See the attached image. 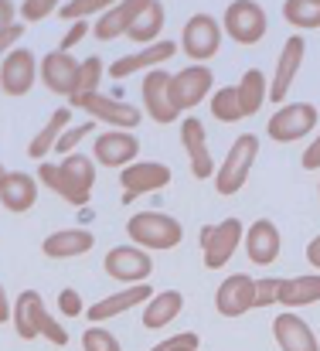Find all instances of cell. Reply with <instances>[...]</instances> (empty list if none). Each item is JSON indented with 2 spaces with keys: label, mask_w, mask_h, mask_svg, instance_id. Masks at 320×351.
<instances>
[{
  "label": "cell",
  "mask_w": 320,
  "mask_h": 351,
  "mask_svg": "<svg viewBox=\"0 0 320 351\" xmlns=\"http://www.w3.org/2000/svg\"><path fill=\"white\" fill-rule=\"evenodd\" d=\"M143 300H150V287H147V283H133V287H126V290H119V293H112V297L96 300L86 314H89L93 324H103V321L123 314V311H133V307L143 304Z\"/></svg>",
  "instance_id": "22"
},
{
  "label": "cell",
  "mask_w": 320,
  "mask_h": 351,
  "mask_svg": "<svg viewBox=\"0 0 320 351\" xmlns=\"http://www.w3.org/2000/svg\"><path fill=\"white\" fill-rule=\"evenodd\" d=\"M221 27L238 45H256L266 34V10L256 0H235V3L225 7V24Z\"/></svg>",
  "instance_id": "4"
},
{
  "label": "cell",
  "mask_w": 320,
  "mask_h": 351,
  "mask_svg": "<svg viewBox=\"0 0 320 351\" xmlns=\"http://www.w3.org/2000/svg\"><path fill=\"white\" fill-rule=\"evenodd\" d=\"M153 269V259L147 256V249L126 242V245H112L106 252V273L119 283H143Z\"/></svg>",
  "instance_id": "6"
},
{
  "label": "cell",
  "mask_w": 320,
  "mask_h": 351,
  "mask_svg": "<svg viewBox=\"0 0 320 351\" xmlns=\"http://www.w3.org/2000/svg\"><path fill=\"white\" fill-rule=\"evenodd\" d=\"M177 351H191V348H177Z\"/></svg>",
  "instance_id": "51"
},
{
  "label": "cell",
  "mask_w": 320,
  "mask_h": 351,
  "mask_svg": "<svg viewBox=\"0 0 320 351\" xmlns=\"http://www.w3.org/2000/svg\"><path fill=\"white\" fill-rule=\"evenodd\" d=\"M82 348L86 351H123L119 341H116V335L106 331V328H99V324H93V328L82 335Z\"/></svg>",
  "instance_id": "38"
},
{
  "label": "cell",
  "mask_w": 320,
  "mask_h": 351,
  "mask_svg": "<svg viewBox=\"0 0 320 351\" xmlns=\"http://www.w3.org/2000/svg\"><path fill=\"white\" fill-rule=\"evenodd\" d=\"M273 335H276V345L283 351H320L317 338H314V331H310V324H307L304 317L290 314V311L276 317Z\"/></svg>",
  "instance_id": "21"
},
{
  "label": "cell",
  "mask_w": 320,
  "mask_h": 351,
  "mask_svg": "<svg viewBox=\"0 0 320 351\" xmlns=\"http://www.w3.org/2000/svg\"><path fill=\"white\" fill-rule=\"evenodd\" d=\"M307 259H310V263H314V266L320 269V235L314 239V242H310V245H307Z\"/></svg>",
  "instance_id": "48"
},
{
  "label": "cell",
  "mask_w": 320,
  "mask_h": 351,
  "mask_svg": "<svg viewBox=\"0 0 320 351\" xmlns=\"http://www.w3.org/2000/svg\"><path fill=\"white\" fill-rule=\"evenodd\" d=\"M140 3H143V0H123V3H112L106 14L96 21V38H103V41L123 38V34L130 31V24H133Z\"/></svg>",
  "instance_id": "26"
},
{
  "label": "cell",
  "mask_w": 320,
  "mask_h": 351,
  "mask_svg": "<svg viewBox=\"0 0 320 351\" xmlns=\"http://www.w3.org/2000/svg\"><path fill=\"white\" fill-rule=\"evenodd\" d=\"M112 3H106V0H69V3H62L58 7V14L62 17H69V21H86L89 14H96V10H103L106 14Z\"/></svg>",
  "instance_id": "36"
},
{
  "label": "cell",
  "mask_w": 320,
  "mask_h": 351,
  "mask_svg": "<svg viewBox=\"0 0 320 351\" xmlns=\"http://www.w3.org/2000/svg\"><path fill=\"white\" fill-rule=\"evenodd\" d=\"M283 17L293 27H320V0H286Z\"/></svg>",
  "instance_id": "34"
},
{
  "label": "cell",
  "mask_w": 320,
  "mask_h": 351,
  "mask_svg": "<svg viewBox=\"0 0 320 351\" xmlns=\"http://www.w3.org/2000/svg\"><path fill=\"white\" fill-rule=\"evenodd\" d=\"M93 232L89 229H58V232H51L45 239V256H51V259H72V256H82V252H89L93 249Z\"/></svg>",
  "instance_id": "24"
},
{
  "label": "cell",
  "mask_w": 320,
  "mask_h": 351,
  "mask_svg": "<svg viewBox=\"0 0 320 351\" xmlns=\"http://www.w3.org/2000/svg\"><path fill=\"white\" fill-rule=\"evenodd\" d=\"M21 34H24V27H21V24H14V27H10V31L0 38V62H3V58H7L14 48H17V38H21Z\"/></svg>",
  "instance_id": "44"
},
{
  "label": "cell",
  "mask_w": 320,
  "mask_h": 351,
  "mask_svg": "<svg viewBox=\"0 0 320 351\" xmlns=\"http://www.w3.org/2000/svg\"><path fill=\"white\" fill-rule=\"evenodd\" d=\"M51 10H58L55 0H24V3L17 7V14H21L24 21H41V17H48Z\"/></svg>",
  "instance_id": "39"
},
{
  "label": "cell",
  "mask_w": 320,
  "mask_h": 351,
  "mask_svg": "<svg viewBox=\"0 0 320 351\" xmlns=\"http://www.w3.org/2000/svg\"><path fill=\"white\" fill-rule=\"evenodd\" d=\"M235 93H238V110H242V117L259 113V106H262V103H266V96H269L266 75H262L259 69H249V72L242 75V82L235 86Z\"/></svg>",
  "instance_id": "30"
},
{
  "label": "cell",
  "mask_w": 320,
  "mask_h": 351,
  "mask_svg": "<svg viewBox=\"0 0 320 351\" xmlns=\"http://www.w3.org/2000/svg\"><path fill=\"white\" fill-rule=\"evenodd\" d=\"M212 117L221 119V123H235V119H242V110H238V93H235V86H225V89H218V93H214Z\"/></svg>",
  "instance_id": "35"
},
{
  "label": "cell",
  "mask_w": 320,
  "mask_h": 351,
  "mask_svg": "<svg viewBox=\"0 0 320 351\" xmlns=\"http://www.w3.org/2000/svg\"><path fill=\"white\" fill-rule=\"evenodd\" d=\"M3 321H10V300H7L3 283H0V324H3Z\"/></svg>",
  "instance_id": "47"
},
{
  "label": "cell",
  "mask_w": 320,
  "mask_h": 351,
  "mask_svg": "<svg viewBox=\"0 0 320 351\" xmlns=\"http://www.w3.org/2000/svg\"><path fill=\"white\" fill-rule=\"evenodd\" d=\"M99 82H103V62L93 55V58H86V62L79 65V86H75V93H72L69 99L79 106L82 99H89V96L99 93Z\"/></svg>",
  "instance_id": "32"
},
{
  "label": "cell",
  "mask_w": 320,
  "mask_h": 351,
  "mask_svg": "<svg viewBox=\"0 0 320 351\" xmlns=\"http://www.w3.org/2000/svg\"><path fill=\"white\" fill-rule=\"evenodd\" d=\"M304 167H307V171H317L320 167V136L304 150Z\"/></svg>",
  "instance_id": "46"
},
{
  "label": "cell",
  "mask_w": 320,
  "mask_h": 351,
  "mask_svg": "<svg viewBox=\"0 0 320 351\" xmlns=\"http://www.w3.org/2000/svg\"><path fill=\"white\" fill-rule=\"evenodd\" d=\"M314 126H317V110L310 103H290L266 123L269 136L280 140V143H293V140L307 136Z\"/></svg>",
  "instance_id": "9"
},
{
  "label": "cell",
  "mask_w": 320,
  "mask_h": 351,
  "mask_svg": "<svg viewBox=\"0 0 320 351\" xmlns=\"http://www.w3.org/2000/svg\"><path fill=\"white\" fill-rule=\"evenodd\" d=\"M34 202H38V181L24 171H7L3 181H0V205L7 212L21 215V212L34 208Z\"/></svg>",
  "instance_id": "19"
},
{
  "label": "cell",
  "mask_w": 320,
  "mask_h": 351,
  "mask_svg": "<svg viewBox=\"0 0 320 351\" xmlns=\"http://www.w3.org/2000/svg\"><path fill=\"white\" fill-rule=\"evenodd\" d=\"M58 311H62L65 317H79V314H86L79 290H62V293H58Z\"/></svg>",
  "instance_id": "42"
},
{
  "label": "cell",
  "mask_w": 320,
  "mask_h": 351,
  "mask_svg": "<svg viewBox=\"0 0 320 351\" xmlns=\"http://www.w3.org/2000/svg\"><path fill=\"white\" fill-rule=\"evenodd\" d=\"M136 154H140V140L133 133H126V130L99 133L96 147H93V157L103 167H130V164H136Z\"/></svg>",
  "instance_id": "11"
},
{
  "label": "cell",
  "mask_w": 320,
  "mask_h": 351,
  "mask_svg": "<svg viewBox=\"0 0 320 351\" xmlns=\"http://www.w3.org/2000/svg\"><path fill=\"white\" fill-rule=\"evenodd\" d=\"M79 65H82V62H75L69 51H48V55L41 58L38 72H41V82L48 86V93H55V96H72L75 86H79Z\"/></svg>",
  "instance_id": "12"
},
{
  "label": "cell",
  "mask_w": 320,
  "mask_h": 351,
  "mask_svg": "<svg viewBox=\"0 0 320 351\" xmlns=\"http://www.w3.org/2000/svg\"><path fill=\"white\" fill-rule=\"evenodd\" d=\"M3 174H7V171H3V164H0V181H3Z\"/></svg>",
  "instance_id": "50"
},
{
  "label": "cell",
  "mask_w": 320,
  "mask_h": 351,
  "mask_svg": "<svg viewBox=\"0 0 320 351\" xmlns=\"http://www.w3.org/2000/svg\"><path fill=\"white\" fill-rule=\"evenodd\" d=\"M119 181H123V191H126L123 202H136V198L147 195V191L167 188V184H171V167H167V164H157V160H136V164L123 167Z\"/></svg>",
  "instance_id": "8"
},
{
  "label": "cell",
  "mask_w": 320,
  "mask_h": 351,
  "mask_svg": "<svg viewBox=\"0 0 320 351\" xmlns=\"http://www.w3.org/2000/svg\"><path fill=\"white\" fill-rule=\"evenodd\" d=\"M238 242H242V222H238V219L218 222L212 229V239L201 245V249H205V266H208V269H221V266L235 256Z\"/></svg>",
  "instance_id": "18"
},
{
  "label": "cell",
  "mask_w": 320,
  "mask_h": 351,
  "mask_svg": "<svg viewBox=\"0 0 320 351\" xmlns=\"http://www.w3.org/2000/svg\"><path fill=\"white\" fill-rule=\"evenodd\" d=\"M212 229H214V226H205V229H201V245H205V242L212 239Z\"/></svg>",
  "instance_id": "49"
},
{
  "label": "cell",
  "mask_w": 320,
  "mask_h": 351,
  "mask_svg": "<svg viewBox=\"0 0 320 351\" xmlns=\"http://www.w3.org/2000/svg\"><path fill=\"white\" fill-rule=\"evenodd\" d=\"M304 51H307V41L304 38H286L283 51H280V62H276V75H273V86H269V99L280 103L286 99L297 72H300V62H304Z\"/></svg>",
  "instance_id": "17"
},
{
  "label": "cell",
  "mask_w": 320,
  "mask_h": 351,
  "mask_svg": "<svg viewBox=\"0 0 320 351\" xmlns=\"http://www.w3.org/2000/svg\"><path fill=\"white\" fill-rule=\"evenodd\" d=\"M177 51V45L174 41H167V38H160V41H153V45H147L143 51H136V55H123V58H116L112 65H109V75L112 79H126V75H133V72H140V69H160L171 55Z\"/></svg>",
  "instance_id": "15"
},
{
  "label": "cell",
  "mask_w": 320,
  "mask_h": 351,
  "mask_svg": "<svg viewBox=\"0 0 320 351\" xmlns=\"http://www.w3.org/2000/svg\"><path fill=\"white\" fill-rule=\"evenodd\" d=\"M86 31H89V27H86V21H75V24H72V31L62 38V48H58V51H69L72 45H79V41L86 38Z\"/></svg>",
  "instance_id": "45"
},
{
  "label": "cell",
  "mask_w": 320,
  "mask_h": 351,
  "mask_svg": "<svg viewBox=\"0 0 320 351\" xmlns=\"http://www.w3.org/2000/svg\"><path fill=\"white\" fill-rule=\"evenodd\" d=\"M320 300V276H293L280 280V304L283 307H307Z\"/></svg>",
  "instance_id": "29"
},
{
  "label": "cell",
  "mask_w": 320,
  "mask_h": 351,
  "mask_svg": "<svg viewBox=\"0 0 320 351\" xmlns=\"http://www.w3.org/2000/svg\"><path fill=\"white\" fill-rule=\"evenodd\" d=\"M181 48L188 51V58L195 62H208L218 55L221 48V24L214 21L212 14H195L184 31H181Z\"/></svg>",
  "instance_id": "5"
},
{
  "label": "cell",
  "mask_w": 320,
  "mask_h": 351,
  "mask_svg": "<svg viewBox=\"0 0 320 351\" xmlns=\"http://www.w3.org/2000/svg\"><path fill=\"white\" fill-rule=\"evenodd\" d=\"M126 232L140 249H174L181 242V222L164 212H136L126 222Z\"/></svg>",
  "instance_id": "2"
},
{
  "label": "cell",
  "mask_w": 320,
  "mask_h": 351,
  "mask_svg": "<svg viewBox=\"0 0 320 351\" xmlns=\"http://www.w3.org/2000/svg\"><path fill=\"white\" fill-rule=\"evenodd\" d=\"M280 249H283V239H280V229L269 219H259V222L249 226V232H245V252H249L252 263L269 266L280 256Z\"/></svg>",
  "instance_id": "20"
},
{
  "label": "cell",
  "mask_w": 320,
  "mask_h": 351,
  "mask_svg": "<svg viewBox=\"0 0 320 351\" xmlns=\"http://www.w3.org/2000/svg\"><path fill=\"white\" fill-rule=\"evenodd\" d=\"M256 154H259V140H256L252 133H242V136L232 143L225 164H221L218 174H214L218 195H235V191H242V184L249 181V171H252V164H256Z\"/></svg>",
  "instance_id": "3"
},
{
  "label": "cell",
  "mask_w": 320,
  "mask_h": 351,
  "mask_svg": "<svg viewBox=\"0 0 320 351\" xmlns=\"http://www.w3.org/2000/svg\"><path fill=\"white\" fill-rule=\"evenodd\" d=\"M82 191H93V184H96V160L93 157H86V154H69V157H62V164H58Z\"/></svg>",
  "instance_id": "33"
},
{
  "label": "cell",
  "mask_w": 320,
  "mask_h": 351,
  "mask_svg": "<svg viewBox=\"0 0 320 351\" xmlns=\"http://www.w3.org/2000/svg\"><path fill=\"white\" fill-rule=\"evenodd\" d=\"M38 174H41V181H45L55 195H62L69 205H86V202H89V191H82V188H79V184L58 167V164H41Z\"/></svg>",
  "instance_id": "31"
},
{
  "label": "cell",
  "mask_w": 320,
  "mask_h": 351,
  "mask_svg": "<svg viewBox=\"0 0 320 351\" xmlns=\"http://www.w3.org/2000/svg\"><path fill=\"white\" fill-rule=\"evenodd\" d=\"M79 110H86L93 119H103V123L116 126V130H126V133L136 130V123H140V110H136V106H130V103H123V99H112L106 93H96V96L82 99Z\"/></svg>",
  "instance_id": "14"
},
{
  "label": "cell",
  "mask_w": 320,
  "mask_h": 351,
  "mask_svg": "<svg viewBox=\"0 0 320 351\" xmlns=\"http://www.w3.org/2000/svg\"><path fill=\"white\" fill-rule=\"evenodd\" d=\"M198 335H191V331H184V335H174V338H164L160 345H153L150 351H177V348H191V351H198Z\"/></svg>",
  "instance_id": "41"
},
{
  "label": "cell",
  "mask_w": 320,
  "mask_h": 351,
  "mask_svg": "<svg viewBox=\"0 0 320 351\" xmlns=\"http://www.w3.org/2000/svg\"><path fill=\"white\" fill-rule=\"evenodd\" d=\"M14 17H17V3H10V0H0V38H3V34H7L14 24H17Z\"/></svg>",
  "instance_id": "43"
},
{
  "label": "cell",
  "mask_w": 320,
  "mask_h": 351,
  "mask_svg": "<svg viewBox=\"0 0 320 351\" xmlns=\"http://www.w3.org/2000/svg\"><path fill=\"white\" fill-rule=\"evenodd\" d=\"M143 103H147V113L157 123H171V119L181 117L174 110V103H171V72H164V69L147 72V79H143Z\"/></svg>",
  "instance_id": "16"
},
{
  "label": "cell",
  "mask_w": 320,
  "mask_h": 351,
  "mask_svg": "<svg viewBox=\"0 0 320 351\" xmlns=\"http://www.w3.org/2000/svg\"><path fill=\"white\" fill-rule=\"evenodd\" d=\"M214 307H218V314H225V317H242L245 311L256 307V280L245 276V273H232V276L218 287Z\"/></svg>",
  "instance_id": "13"
},
{
  "label": "cell",
  "mask_w": 320,
  "mask_h": 351,
  "mask_svg": "<svg viewBox=\"0 0 320 351\" xmlns=\"http://www.w3.org/2000/svg\"><path fill=\"white\" fill-rule=\"evenodd\" d=\"M10 317H14V328H17V335H21L24 341H31V338H48V341L58 345V348L69 345L65 328L48 314V307H45V300H41L38 290H24V293L14 300Z\"/></svg>",
  "instance_id": "1"
},
{
  "label": "cell",
  "mask_w": 320,
  "mask_h": 351,
  "mask_svg": "<svg viewBox=\"0 0 320 351\" xmlns=\"http://www.w3.org/2000/svg\"><path fill=\"white\" fill-rule=\"evenodd\" d=\"M181 143H184V150L191 157L195 178H212L214 164H212V154H208V140H205L201 119H181Z\"/></svg>",
  "instance_id": "23"
},
{
  "label": "cell",
  "mask_w": 320,
  "mask_h": 351,
  "mask_svg": "<svg viewBox=\"0 0 320 351\" xmlns=\"http://www.w3.org/2000/svg\"><path fill=\"white\" fill-rule=\"evenodd\" d=\"M181 307H184V297L177 293V290H164V293H157V297H150L147 300V311H143V324L147 328H167L177 314H181Z\"/></svg>",
  "instance_id": "28"
},
{
  "label": "cell",
  "mask_w": 320,
  "mask_h": 351,
  "mask_svg": "<svg viewBox=\"0 0 320 351\" xmlns=\"http://www.w3.org/2000/svg\"><path fill=\"white\" fill-rule=\"evenodd\" d=\"M208 93H212V69H205V65H188L171 75V103L177 113L198 106Z\"/></svg>",
  "instance_id": "7"
},
{
  "label": "cell",
  "mask_w": 320,
  "mask_h": 351,
  "mask_svg": "<svg viewBox=\"0 0 320 351\" xmlns=\"http://www.w3.org/2000/svg\"><path fill=\"white\" fill-rule=\"evenodd\" d=\"M93 130H96V119H86V123H79V126H69V130L62 133V140L55 143V150H58V154H65V157H69V154H75V147H79Z\"/></svg>",
  "instance_id": "37"
},
{
  "label": "cell",
  "mask_w": 320,
  "mask_h": 351,
  "mask_svg": "<svg viewBox=\"0 0 320 351\" xmlns=\"http://www.w3.org/2000/svg\"><path fill=\"white\" fill-rule=\"evenodd\" d=\"M280 300V280H256V307H269Z\"/></svg>",
  "instance_id": "40"
},
{
  "label": "cell",
  "mask_w": 320,
  "mask_h": 351,
  "mask_svg": "<svg viewBox=\"0 0 320 351\" xmlns=\"http://www.w3.org/2000/svg\"><path fill=\"white\" fill-rule=\"evenodd\" d=\"M69 119H72V110L69 106H62V110H55L51 119L31 136V147H27V154L31 157H38V160H45L48 157V150H55V143L62 140V133L69 130Z\"/></svg>",
  "instance_id": "27"
},
{
  "label": "cell",
  "mask_w": 320,
  "mask_h": 351,
  "mask_svg": "<svg viewBox=\"0 0 320 351\" xmlns=\"http://www.w3.org/2000/svg\"><path fill=\"white\" fill-rule=\"evenodd\" d=\"M38 79V58L27 48H14L3 62H0V89L7 96H24L31 93Z\"/></svg>",
  "instance_id": "10"
},
{
  "label": "cell",
  "mask_w": 320,
  "mask_h": 351,
  "mask_svg": "<svg viewBox=\"0 0 320 351\" xmlns=\"http://www.w3.org/2000/svg\"><path fill=\"white\" fill-rule=\"evenodd\" d=\"M160 27H164V3L143 0L140 10H136V17H133V24H130V31H126V38H130V41L153 45V41L160 38Z\"/></svg>",
  "instance_id": "25"
}]
</instances>
